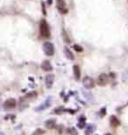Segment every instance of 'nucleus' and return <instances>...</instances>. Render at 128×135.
Wrapping results in <instances>:
<instances>
[{"instance_id": "f03ea898", "label": "nucleus", "mask_w": 128, "mask_h": 135, "mask_svg": "<svg viewBox=\"0 0 128 135\" xmlns=\"http://www.w3.org/2000/svg\"><path fill=\"white\" fill-rule=\"evenodd\" d=\"M43 50L46 56H49L50 57V56H53L55 54V47H53V44L52 43H49V42H46V43H44Z\"/></svg>"}, {"instance_id": "20e7f679", "label": "nucleus", "mask_w": 128, "mask_h": 135, "mask_svg": "<svg viewBox=\"0 0 128 135\" xmlns=\"http://www.w3.org/2000/svg\"><path fill=\"white\" fill-rule=\"evenodd\" d=\"M83 87L87 89H90V88H93L95 86V82L93 80V79L91 77H89V76H86L83 78Z\"/></svg>"}, {"instance_id": "7ed1b4c3", "label": "nucleus", "mask_w": 128, "mask_h": 135, "mask_svg": "<svg viewBox=\"0 0 128 135\" xmlns=\"http://www.w3.org/2000/svg\"><path fill=\"white\" fill-rule=\"evenodd\" d=\"M56 6L57 10L62 14H65V13H68V7H67L64 0H56Z\"/></svg>"}, {"instance_id": "423d86ee", "label": "nucleus", "mask_w": 128, "mask_h": 135, "mask_svg": "<svg viewBox=\"0 0 128 135\" xmlns=\"http://www.w3.org/2000/svg\"><path fill=\"white\" fill-rule=\"evenodd\" d=\"M16 105H17V102L13 98L7 99L4 103V107L5 110H12V109L15 108Z\"/></svg>"}, {"instance_id": "9b49d317", "label": "nucleus", "mask_w": 128, "mask_h": 135, "mask_svg": "<svg viewBox=\"0 0 128 135\" xmlns=\"http://www.w3.org/2000/svg\"><path fill=\"white\" fill-rule=\"evenodd\" d=\"M45 126L48 128V129H53V128L56 127V122L53 119L46 120L45 123Z\"/></svg>"}, {"instance_id": "dca6fc26", "label": "nucleus", "mask_w": 128, "mask_h": 135, "mask_svg": "<svg viewBox=\"0 0 128 135\" xmlns=\"http://www.w3.org/2000/svg\"><path fill=\"white\" fill-rule=\"evenodd\" d=\"M68 132L70 135H78V132L75 129L74 127H71V128H69L68 129Z\"/></svg>"}, {"instance_id": "9d476101", "label": "nucleus", "mask_w": 128, "mask_h": 135, "mask_svg": "<svg viewBox=\"0 0 128 135\" xmlns=\"http://www.w3.org/2000/svg\"><path fill=\"white\" fill-rule=\"evenodd\" d=\"M73 72H74V75H75V78L76 80H79L81 78V70L79 68V66L77 64H75L73 66Z\"/></svg>"}, {"instance_id": "412c9836", "label": "nucleus", "mask_w": 128, "mask_h": 135, "mask_svg": "<svg viewBox=\"0 0 128 135\" xmlns=\"http://www.w3.org/2000/svg\"><path fill=\"white\" fill-rule=\"evenodd\" d=\"M105 135H111V133H107V134H105Z\"/></svg>"}, {"instance_id": "aec40b11", "label": "nucleus", "mask_w": 128, "mask_h": 135, "mask_svg": "<svg viewBox=\"0 0 128 135\" xmlns=\"http://www.w3.org/2000/svg\"><path fill=\"white\" fill-rule=\"evenodd\" d=\"M56 128L58 129V132H62V130H63V126L62 125H58V126H56Z\"/></svg>"}, {"instance_id": "1a4fd4ad", "label": "nucleus", "mask_w": 128, "mask_h": 135, "mask_svg": "<svg viewBox=\"0 0 128 135\" xmlns=\"http://www.w3.org/2000/svg\"><path fill=\"white\" fill-rule=\"evenodd\" d=\"M51 105V98H48V100H46L45 102H44L43 104H41V106H39L38 108L36 109L37 111H39V110H46L48 107H49Z\"/></svg>"}, {"instance_id": "6ab92c4d", "label": "nucleus", "mask_w": 128, "mask_h": 135, "mask_svg": "<svg viewBox=\"0 0 128 135\" xmlns=\"http://www.w3.org/2000/svg\"><path fill=\"white\" fill-rule=\"evenodd\" d=\"M104 114H106V108H102V110H101V112H100V115H101V117H103Z\"/></svg>"}, {"instance_id": "39448f33", "label": "nucleus", "mask_w": 128, "mask_h": 135, "mask_svg": "<svg viewBox=\"0 0 128 135\" xmlns=\"http://www.w3.org/2000/svg\"><path fill=\"white\" fill-rule=\"evenodd\" d=\"M108 82H109V77L105 73L100 74L97 79V83L99 86H105L108 84Z\"/></svg>"}, {"instance_id": "f257e3e1", "label": "nucleus", "mask_w": 128, "mask_h": 135, "mask_svg": "<svg viewBox=\"0 0 128 135\" xmlns=\"http://www.w3.org/2000/svg\"><path fill=\"white\" fill-rule=\"evenodd\" d=\"M39 32H41V36L44 39H48L50 36V31L48 24L46 20H41L39 23Z\"/></svg>"}, {"instance_id": "0eeeda50", "label": "nucleus", "mask_w": 128, "mask_h": 135, "mask_svg": "<svg viewBox=\"0 0 128 135\" xmlns=\"http://www.w3.org/2000/svg\"><path fill=\"white\" fill-rule=\"evenodd\" d=\"M53 81H55V76L53 74H48L46 76L45 79V83L48 88H51L53 85Z\"/></svg>"}, {"instance_id": "4468645a", "label": "nucleus", "mask_w": 128, "mask_h": 135, "mask_svg": "<svg viewBox=\"0 0 128 135\" xmlns=\"http://www.w3.org/2000/svg\"><path fill=\"white\" fill-rule=\"evenodd\" d=\"M64 54L65 56H66V57L69 60H74V58H75V57H74L73 53L71 52L70 50L68 48H65L64 49Z\"/></svg>"}, {"instance_id": "2eb2a0df", "label": "nucleus", "mask_w": 128, "mask_h": 135, "mask_svg": "<svg viewBox=\"0 0 128 135\" xmlns=\"http://www.w3.org/2000/svg\"><path fill=\"white\" fill-rule=\"evenodd\" d=\"M85 121H86V119H85L84 117H81L80 118H79L78 124H77L78 127H79V128H83V127H84V125H85Z\"/></svg>"}, {"instance_id": "a211bd4d", "label": "nucleus", "mask_w": 128, "mask_h": 135, "mask_svg": "<svg viewBox=\"0 0 128 135\" xmlns=\"http://www.w3.org/2000/svg\"><path fill=\"white\" fill-rule=\"evenodd\" d=\"M74 49H75V50L77 51V52H82L83 51V48L80 47L78 44H75V45H74Z\"/></svg>"}, {"instance_id": "6e6552de", "label": "nucleus", "mask_w": 128, "mask_h": 135, "mask_svg": "<svg viewBox=\"0 0 128 135\" xmlns=\"http://www.w3.org/2000/svg\"><path fill=\"white\" fill-rule=\"evenodd\" d=\"M41 68H42L44 71H46V72H50V71H52V70H53V66H52L51 62L46 60V61L42 62V64H41Z\"/></svg>"}, {"instance_id": "f8f14e48", "label": "nucleus", "mask_w": 128, "mask_h": 135, "mask_svg": "<svg viewBox=\"0 0 128 135\" xmlns=\"http://www.w3.org/2000/svg\"><path fill=\"white\" fill-rule=\"evenodd\" d=\"M36 95H37V93L36 92H31V93H29V94H26L24 97H23L22 99H20V100L27 102V101H29V100L34 98V97H36Z\"/></svg>"}, {"instance_id": "f3484780", "label": "nucleus", "mask_w": 128, "mask_h": 135, "mask_svg": "<svg viewBox=\"0 0 128 135\" xmlns=\"http://www.w3.org/2000/svg\"><path fill=\"white\" fill-rule=\"evenodd\" d=\"M45 133V131L42 129H41V128H38L37 130H35V132H33L32 135H43Z\"/></svg>"}, {"instance_id": "ddd939ff", "label": "nucleus", "mask_w": 128, "mask_h": 135, "mask_svg": "<svg viewBox=\"0 0 128 135\" xmlns=\"http://www.w3.org/2000/svg\"><path fill=\"white\" fill-rule=\"evenodd\" d=\"M110 121H111V126H113V127H117L120 125V121L118 120L115 116H111V118H110Z\"/></svg>"}]
</instances>
